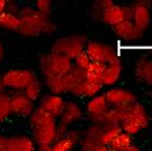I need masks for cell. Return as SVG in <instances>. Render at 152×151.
Instances as JSON below:
<instances>
[{"label": "cell", "mask_w": 152, "mask_h": 151, "mask_svg": "<svg viewBox=\"0 0 152 151\" xmlns=\"http://www.w3.org/2000/svg\"><path fill=\"white\" fill-rule=\"evenodd\" d=\"M83 117V110L82 108L75 103V102H66L64 111L61 113L60 121L56 125V132H58V137H60L61 134H64L66 131L69 130V127L82 119Z\"/></svg>", "instance_id": "obj_5"}, {"label": "cell", "mask_w": 152, "mask_h": 151, "mask_svg": "<svg viewBox=\"0 0 152 151\" xmlns=\"http://www.w3.org/2000/svg\"><path fill=\"white\" fill-rule=\"evenodd\" d=\"M129 144H132V136H129L128 133L121 131L115 138L111 140V143L109 144L110 150H116V151H124L126 146H128Z\"/></svg>", "instance_id": "obj_26"}, {"label": "cell", "mask_w": 152, "mask_h": 151, "mask_svg": "<svg viewBox=\"0 0 152 151\" xmlns=\"http://www.w3.org/2000/svg\"><path fill=\"white\" fill-rule=\"evenodd\" d=\"M56 124H58L56 118L50 115L49 113H47L41 107L35 108L34 111L31 113V115L29 117V125H30L31 130L52 126V125H56Z\"/></svg>", "instance_id": "obj_12"}, {"label": "cell", "mask_w": 152, "mask_h": 151, "mask_svg": "<svg viewBox=\"0 0 152 151\" xmlns=\"http://www.w3.org/2000/svg\"><path fill=\"white\" fill-rule=\"evenodd\" d=\"M80 140V133L78 131H66L58 137L52 144V151H68L72 150Z\"/></svg>", "instance_id": "obj_11"}, {"label": "cell", "mask_w": 152, "mask_h": 151, "mask_svg": "<svg viewBox=\"0 0 152 151\" xmlns=\"http://www.w3.org/2000/svg\"><path fill=\"white\" fill-rule=\"evenodd\" d=\"M5 56V48H4V45H3V41L0 40V61H3Z\"/></svg>", "instance_id": "obj_38"}, {"label": "cell", "mask_w": 152, "mask_h": 151, "mask_svg": "<svg viewBox=\"0 0 152 151\" xmlns=\"http://www.w3.org/2000/svg\"><path fill=\"white\" fill-rule=\"evenodd\" d=\"M124 9V17L126 21L133 19V6H122Z\"/></svg>", "instance_id": "obj_33"}, {"label": "cell", "mask_w": 152, "mask_h": 151, "mask_svg": "<svg viewBox=\"0 0 152 151\" xmlns=\"http://www.w3.org/2000/svg\"><path fill=\"white\" fill-rule=\"evenodd\" d=\"M85 52L88 53L91 61H101L104 62V45L95 41L86 42Z\"/></svg>", "instance_id": "obj_24"}, {"label": "cell", "mask_w": 152, "mask_h": 151, "mask_svg": "<svg viewBox=\"0 0 152 151\" xmlns=\"http://www.w3.org/2000/svg\"><path fill=\"white\" fill-rule=\"evenodd\" d=\"M114 31H115V35L119 39L125 42L135 41L142 36V30L139 29L133 23V21H126V19L121 21L116 25H114Z\"/></svg>", "instance_id": "obj_9"}, {"label": "cell", "mask_w": 152, "mask_h": 151, "mask_svg": "<svg viewBox=\"0 0 152 151\" xmlns=\"http://www.w3.org/2000/svg\"><path fill=\"white\" fill-rule=\"evenodd\" d=\"M17 12L20 18V23L17 32H19L25 37H36L42 34L43 21L49 15H43L30 6H24L19 9Z\"/></svg>", "instance_id": "obj_2"}, {"label": "cell", "mask_w": 152, "mask_h": 151, "mask_svg": "<svg viewBox=\"0 0 152 151\" xmlns=\"http://www.w3.org/2000/svg\"><path fill=\"white\" fill-rule=\"evenodd\" d=\"M10 96L11 94H9L7 90L0 91V124L9 121L12 117Z\"/></svg>", "instance_id": "obj_23"}, {"label": "cell", "mask_w": 152, "mask_h": 151, "mask_svg": "<svg viewBox=\"0 0 152 151\" xmlns=\"http://www.w3.org/2000/svg\"><path fill=\"white\" fill-rule=\"evenodd\" d=\"M23 92L32 101H39L42 96V83L39 78H35L31 83L28 84V86L23 90Z\"/></svg>", "instance_id": "obj_25"}, {"label": "cell", "mask_w": 152, "mask_h": 151, "mask_svg": "<svg viewBox=\"0 0 152 151\" xmlns=\"http://www.w3.org/2000/svg\"><path fill=\"white\" fill-rule=\"evenodd\" d=\"M86 42H88L86 37L83 35H69L58 39L53 43L50 51L55 53L65 54L73 60L75 55L85 49Z\"/></svg>", "instance_id": "obj_4"}, {"label": "cell", "mask_w": 152, "mask_h": 151, "mask_svg": "<svg viewBox=\"0 0 152 151\" xmlns=\"http://www.w3.org/2000/svg\"><path fill=\"white\" fill-rule=\"evenodd\" d=\"M109 107V103L103 95H95L92 97H90V101L88 102L86 104V113H88V115L91 119H94L95 117L102 114V113H104Z\"/></svg>", "instance_id": "obj_16"}, {"label": "cell", "mask_w": 152, "mask_h": 151, "mask_svg": "<svg viewBox=\"0 0 152 151\" xmlns=\"http://www.w3.org/2000/svg\"><path fill=\"white\" fill-rule=\"evenodd\" d=\"M120 126L122 128L124 132L128 133L129 136H134V134H138L139 131L141 130V127L139 126V124L133 119V118H126L124 119L121 122H120Z\"/></svg>", "instance_id": "obj_28"}, {"label": "cell", "mask_w": 152, "mask_h": 151, "mask_svg": "<svg viewBox=\"0 0 152 151\" xmlns=\"http://www.w3.org/2000/svg\"><path fill=\"white\" fill-rule=\"evenodd\" d=\"M120 62V56L118 52L114 49L111 46L104 45V64H118Z\"/></svg>", "instance_id": "obj_31"}, {"label": "cell", "mask_w": 152, "mask_h": 151, "mask_svg": "<svg viewBox=\"0 0 152 151\" xmlns=\"http://www.w3.org/2000/svg\"><path fill=\"white\" fill-rule=\"evenodd\" d=\"M105 67H107V64H104V62L91 61L89 67L85 70V79L102 84V78H103V73H104Z\"/></svg>", "instance_id": "obj_22"}, {"label": "cell", "mask_w": 152, "mask_h": 151, "mask_svg": "<svg viewBox=\"0 0 152 151\" xmlns=\"http://www.w3.org/2000/svg\"><path fill=\"white\" fill-rule=\"evenodd\" d=\"M12 115L19 118H29L36 108L35 101L30 100L23 91H13L10 96Z\"/></svg>", "instance_id": "obj_6"}, {"label": "cell", "mask_w": 152, "mask_h": 151, "mask_svg": "<svg viewBox=\"0 0 152 151\" xmlns=\"http://www.w3.org/2000/svg\"><path fill=\"white\" fill-rule=\"evenodd\" d=\"M9 4H10V0H0V15L9 9Z\"/></svg>", "instance_id": "obj_35"}, {"label": "cell", "mask_w": 152, "mask_h": 151, "mask_svg": "<svg viewBox=\"0 0 152 151\" xmlns=\"http://www.w3.org/2000/svg\"><path fill=\"white\" fill-rule=\"evenodd\" d=\"M7 136L0 134V151H7Z\"/></svg>", "instance_id": "obj_34"}, {"label": "cell", "mask_w": 152, "mask_h": 151, "mask_svg": "<svg viewBox=\"0 0 152 151\" xmlns=\"http://www.w3.org/2000/svg\"><path fill=\"white\" fill-rule=\"evenodd\" d=\"M124 151H139V147L132 143V144H129L128 146H126Z\"/></svg>", "instance_id": "obj_37"}, {"label": "cell", "mask_w": 152, "mask_h": 151, "mask_svg": "<svg viewBox=\"0 0 152 151\" xmlns=\"http://www.w3.org/2000/svg\"><path fill=\"white\" fill-rule=\"evenodd\" d=\"M1 78L6 90L23 91L36 78V74L28 68H10L1 74Z\"/></svg>", "instance_id": "obj_3"}, {"label": "cell", "mask_w": 152, "mask_h": 151, "mask_svg": "<svg viewBox=\"0 0 152 151\" xmlns=\"http://www.w3.org/2000/svg\"><path fill=\"white\" fill-rule=\"evenodd\" d=\"M56 125L46 126V127H41V128H34L31 137H32L35 144L36 145H40V144H49V145H52L54 143V140L58 138Z\"/></svg>", "instance_id": "obj_14"}, {"label": "cell", "mask_w": 152, "mask_h": 151, "mask_svg": "<svg viewBox=\"0 0 152 151\" xmlns=\"http://www.w3.org/2000/svg\"><path fill=\"white\" fill-rule=\"evenodd\" d=\"M102 133L103 127L101 125H96L90 127L82 140L80 147L83 150H91V151H108L110 150L109 145L102 143Z\"/></svg>", "instance_id": "obj_7"}, {"label": "cell", "mask_w": 152, "mask_h": 151, "mask_svg": "<svg viewBox=\"0 0 152 151\" xmlns=\"http://www.w3.org/2000/svg\"><path fill=\"white\" fill-rule=\"evenodd\" d=\"M104 96L108 103L113 107H122L137 101V96L132 91L121 88L109 89L107 92H104Z\"/></svg>", "instance_id": "obj_10"}, {"label": "cell", "mask_w": 152, "mask_h": 151, "mask_svg": "<svg viewBox=\"0 0 152 151\" xmlns=\"http://www.w3.org/2000/svg\"><path fill=\"white\" fill-rule=\"evenodd\" d=\"M103 127V133H102V143L105 145H109L111 143V140L115 138L121 131V126L120 124H108ZM110 147V146H109Z\"/></svg>", "instance_id": "obj_27"}, {"label": "cell", "mask_w": 152, "mask_h": 151, "mask_svg": "<svg viewBox=\"0 0 152 151\" xmlns=\"http://www.w3.org/2000/svg\"><path fill=\"white\" fill-rule=\"evenodd\" d=\"M6 88L4 85V82H3V78H1V76H0V91H5Z\"/></svg>", "instance_id": "obj_40"}, {"label": "cell", "mask_w": 152, "mask_h": 151, "mask_svg": "<svg viewBox=\"0 0 152 151\" xmlns=\"http://www.w3.org/2000/svg\"><path fill=\"white\" fill-rule=\"evenodd\" d=\"M121 72H122V66L121 62L118 64H109L107 65L104 73H103V78H102V84L105 86L114 85L121 77Z\"/></svg>", "instance_id": "obj_21"}, {"label": "cell", "mask_w": 152, "mask_h": 151, "mask_svg": "<svg viewBox=\"0 0 152 151\" xmlns=\"http://www.w3.org/2000/svg\"><path fill=\"white\" fill-rule=\"evenodd\" d=\"M73 67V60L61 53H45L40 56V71L42 77L50 78L62 76Z\"/></svg>", "instance_id": "obj_1"}, {"label": "cell", "mask_w": 152, "mask_h": 151, "mask_svg": "<svg viewBox=\"0 0 152 151\" xmlns=\"http://www.w3.org/2000/svg\"><path fill=\"white\" fill-rule=\"evenodd\" d=\"M114 4L113 0H94V4H92V16L101 19L102 13Z\"/></svg>", "instance_id": "obj_29"}, {"label": "cell", "mask_w": 152, "mask_h": 151, "mask_svg": "<svg viewBox=\"0 0 152 151\" xmlns=\"http://www.w3.org/2000/svg\"><path fill=\"white\" fill-rule=\"evenodd\" d=\"M137 3H139V4H142V5H146V6H148V5L151 4V0H137Z\"/></svg>", "instance_id": "obj_39"}, {"label": "cell", "mask_w": 152, "mask_h": 151, "mask_svg": "<svg viewBox=\"0 0 152 151\" xmlns=\"http://www.w3.org/2000/svg\"><path fill=\"white\" fill-rule=\"evenodd\" d=\"M124 9L120 5H115L113 4L110 7H108L101 16V21L108 25H116L118 23H120L121 21H124Z\"/></svg>", "instance_id": "obj_18"}, {"label": "cell", "mask_w": 152, "mask_h": 151, "mask_svg": "<svg viewBox=\"0 0 152 151\" xmlns=\"http://www.w3.org/2000/svg\"><path fill=\"white\" fill-rule=\"evenodd\" d=\"M19 23H20V18L18 12L7 9L0 15V28L4 30L17 31L19 28Z\"/></svg>", "instance_id": "obj_19"}, {"label": "cell", "mask_w": 152, "mask_h": 151, "mask_svg": "<svg viewBox=\"0 0 152 151\" xmlns=\"http://www.w3.org/2000/svg\"><path fill=\"white\" fill-rule=\"evenodd\" d=\"M103 88V84L101 83H95V82H90V81H82L75 85L72 90L71 94L77 96V97H92L95 95H97Z\"/></svg>", "instance_id": "obj_15"}, {"label": "cell", "mask_w": 152, "mask_h": 151, "mask_svg": "<svg viewBox=\"0 0 152 151\" xmlns=\"http://www.w3.org/2000/svg\"><path fill=\"white\" fill-rule=\"evenodd\" d=\"M135 76L139 81L152 85V60H139L135 66Z\"/></svg>", "instance_id": "obj_20"}, {"label": "cell", "mask_w": 152, "mask_h": 151, "mask_svg": "<svg viewBox=\"0 0 152 151\" xmlns=\"http://www.w3.org/2000/svg\"><path fill=\"white\" fill-rule=\"evenodd\" d=\"M65 104H66V101L60 94L50 92L45 96H41L39 107H41L47 113H49L50 115H53L54 118L58 119L61 115V113L64 111Z\"/></svg>", "instance_id": "obj_8"}, {"label": "cell", "mask_w": 152, "mask_h": 151, "mask_svg": "<svg viewBox=\"0 0 152 151\" xmlns=\"http://www.w3.org/2000/svg\"><path fill=\"white\" fill-rule=\"evenodd\" d=\"M36 144L32 137L25 134L11 136L7 138V151H34Z\"/></svg>", "instance_id": "obj_13"}, {"label": "cell", "mask_w": 152, "mask_h": 151, "mask_svg": "<svg viewBox=\"0 0 152 151\" xmlns=\"http://www.w3.org/2000/svg\"><path fill=\"white\" fill-rule=\"evenodd\" d=\"M36 149H39L41 151H52V145H49V144H40V145H36Z\"/></svg>", "instance_id": "obj_36"}, {"label": "cell", "mask_w": 152, "mask_h": 151, "mask_svg": "<svg viewBox=\"0 0 152 151\" xmlns=\"http://www.w3.org/2000/svg\"><path fill=\"white\" fill-rule=\"evenodd\" d=\"M90 64H91V59L89 58V55L85 52V49L82 51L79 54H77L73 59V65L79 67V68H83V70H86Z\"/></svg>", "instance_id": "obj_30"}, {"label": "cell", "mask_w": 152, "mask_h": 151, "mask_svg": "<svg viewBox=\"0 0 152 151\" xmlns=\"http://www.w3.org/2000/svg\"><path fill=\"white\" fill-rule=\"evenodd\" d=\"M35 1V9L43 13V15H49L52 11V5H53V0H34Z\"/></svg>", "instance_id": "obj_32"}, {"label": "cell", "mask_w": 152, "mask_h": 151, "mask_svg": "<svg viewBox=\"0 0 152 151\" xmlns=\"http://www.w3.org/2000/svg\"><path fill=\"white\" fill-rule=\"evenodd\" d=\"M132 21L139 29H141L142 31L146 30L148 28L150 21H151V15H150L148 6L137 3L133 6V19Z\"/></svg>", "instance_id": "obj_17"}]
</instances>
